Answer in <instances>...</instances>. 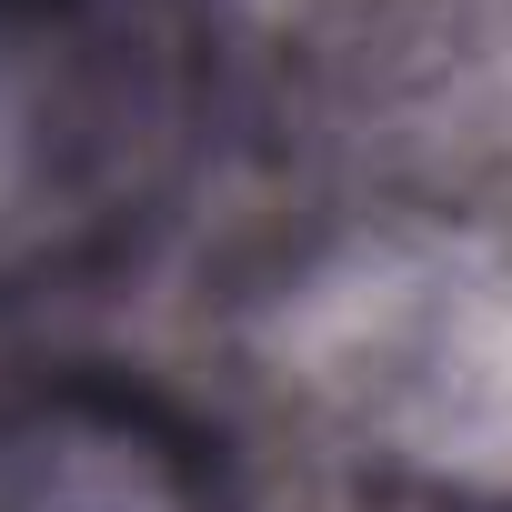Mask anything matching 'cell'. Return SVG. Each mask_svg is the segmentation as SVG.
<instances>
[{"label":"cell","instance_id":"obj_1","mask_svg":"<svg viewBox=\"0 0 512 512\" xmlns=\"http://www.w3.org/2000/svg\"><path fill=\"white\" fill-rule=\"evenodd\" d=\"M302 382L432 472H512V282L482 251L382 241L302 302Z\"/></svg>","mask_w":512,"mask_h":512}]
</instances>
